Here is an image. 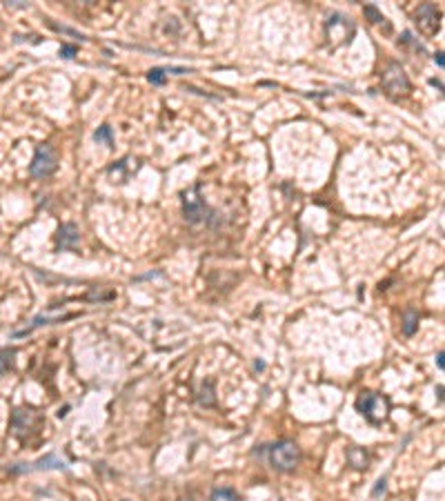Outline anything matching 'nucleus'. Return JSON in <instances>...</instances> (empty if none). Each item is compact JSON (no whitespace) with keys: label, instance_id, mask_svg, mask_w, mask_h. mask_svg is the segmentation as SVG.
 <instances>
[{"label":"nucleus","instance_id":"4","mask_svg":"<svg viewBox=\"0 0 445 501\" xmlns=\"http://www.w3.org/2000/svg\"><path fill=\"white\" fill-rule=\"evenodd\" d=\"M183 214L190 223H203L207 219V205H205L203 196H201V187L194 185L190 190L183 192Z\"/></svg>","mask_w":445,"mask_h":501},{"label":"nucleus","instance_id":"9","mask_svg":"<svg viewBox=\"0 0 445 501\" xmlns=\"http://www.w3.org/2000/svg\"><path fill=\"white\" fill-rule=\"evenodd\" d=\"M80 241V234H78V228L74 223H65V225H60L58 230V247L60 249H67V247H74Z\"/></svg>","mask_w":445,"mask_h":501},{"label":"nucleus","instance_id":"22","mask_svg":"<svg viewBox=\"0 0 445 501\" xmlns=\"http://www.w3.org/2000/svg\"><path fill=\"white\" fill-rule=\"evenodd\" d=\"M125 501H127V499H125Z\"/></svg>","mask_w":445,"mask_h":501},{"label":"nucleus","instance_id":"18","mask_svg":"<svg viewBox=\"0 0 445 501\" xmlns=\"http://www.w3.org/2000/svg\"><path fill=\"white\" fill-rule=\"evenodd\" d=\"M381 490H385V479H381V481H379L377 490H374V497H377V495H381Z\"/></svg>","mask_w":445,"mask_h":501},{"label":"nucleus","instance_id":"19","mask_svg":"<svg viewBox=\"0 0 445 501\" xmlns=\"http://www.w3.org/2000/svg\"><path fill=\"white\" fill-rule=\"evenodd\" d=\"M434 60H436V65H439V67H443V53H436V56H434Z\"/></svg>","mask_w":445,"mask_h":501},{"label":"nucleus","instance_id":"12","mask_svg":"<svg viewBox=\"0 0 445 501\" xmlns=\"http://www.w3.org/2000/svg\"><path fill=\"white\" fill-rule=\"evenodd\" d=\"M209 501H240V499L236 495V490H231V488H216L212 493Z\"/></svg>","mask_w":445,"mask_h":501},{"label":"nucleus","instance_id":"21","mask_svg":"<svg viewBox=\"0 0 445 501\" xmlns=\"http://www.w3.org/2000/svg\"><path fill=\"white\" fill-rule=\"evenodd\" d=\"M181 501H194V499H192V497H183Z\"/></svg>","mask_w":445,"mask_h":501},{"label":"nucleus","instance_id":"17","mask_svg":"<svg viewBox=\"0 0 445 501\" xmlns=\"http://www.w3.org/2000/svg\"><path fill=\"white\" fill-rule=\"evenodd\" d=\"M76 45H62V47H60V56L62 58H74L76 56Z\"/></svg>","mask_w":445,"mask_h":501},{"label":"nucleus","instance_id":"10","mask_svg":"<svg viewBox=\"0 0 445 501\" xmlns=\"http://www.w3.org/2000/svg\"><path fill=\"white\" fill-rule=\"evenodd\" d=\"M14 363H16L14 347H0V377L7 374L9 370H14Z\"/></svg>","mask_w":445,"mask_h":501},{"label":"nucleus","instance_id":"7","mask_svg":"<svg viewBox=\"0 0 445 501\" xmlns=\"http://www.w3.org/2000/svg\"><path fill=\"white\" fill-rule=\"evenodd\" d=\"M416 27L425 36H434L441 29V12L434 5H421L416 12Z\"/></svg>","mask_w":445,"mask_h":501},{"label":"nucleus","instance_id":"16","mask_svg":"<svg viewBox=\"0 0 445 501\" xmlns=\"http://www.w3.org/2000/svg\"><path fill=\"white\" fill-rule=\"evenodd\" d=\"M365 16H368L374 25H385V16H383L374 5H368V7H365Z\"/></svg>","mask_w":445,"mask_h":501},{"label":"nucleus","instance_id":"6","mask_svg":"<svg viewBox=\"0 0 445 501\" xmlns=\"http://www.w3.org/2000/svg\"><path fill=\"white\" fill-rule=\"evenodd\" d=\"M327 36L334 40V47L336 45L350 42L354 36V25L350 23V18L334 14L332 18H327Z\"/></svg>","mask_w":445,"mask_h":501},{"label":"nucleus","instance_id":"20","mask_svg":"<svg viewBox=\"0 0 445 501\" xmlns=\"http://www.w3.org/2000/svg\"><path fill=\"white\" fill-rule=\"evenodd\" d=\"M436 363H439V368L443 370V352H439V359H436Z\"/></svg>","mask_w":445,"mask_h":501},{"label":"nucleus","instance_id":"15","mask_svg":"<svg viewBox=\"0 0 445 501\" xmlns=\"http://www.w3.org/2000/svg\"><path fill=\"white\" fill-rule=\"evenodd\" d=\"M147 80H149L151 85H165V80H167V69H163V67H154V69H149Z\"/></svg>","mask_w":445,"mask_h":501},{"label":"nucleus","instance_id":"2","mask_svg":"<svg viewBox=\"0 0 445 501\" xmlns=\"http://www.w3.org/2000/svg\"><path fill=\"white\" fill-rule=\"evenodd\" d=\"M356 410H359L370 424H381L383 419L387 417L390 404L385 397L374 395V392H363V395L356 399Z\"/></svg>","mask_w":445,"mask_h":501},{"label":"nucleus","instance_id":"13","mask_svg":"<svg viewBox=\"0 0 445 501\" xmlns=\"http://www.w3.org/2000/svg\"><path fill=\"white\" fill-rule=\"evenodd\" d=\"M416 326H418V315L414 310H407L405 312V319H403V332L407 337H412L416 332Z\"/></svg>","mask_w":445,"mask_h":501},{"label":"nucleus","instance_id":"3","mask_svg":"<svg viewBox=\"0 0 445 501\" xmlns=\"http://www.w3.org/2000/svg\"><path fill=\"white\" fill-rule=\"evenodd\" d=\"M58 169V158H56V151H53L51 145H38L36 147V154H34V160L29 165V174L34 178H47L51 176L53 172Z\"/></svg>","mask_w":445,"mask_h":501},{"label":"nucleus","instance_id":"8","mask_svg":"<svg viewBox=\"0 0 445 501\" xmlns=\"http://www.w3.org/2000/svg\"><path fill=\"white\" fill-rule=\"evenodd\" d=\"M36 419H38V415H36L34 410H16L14 417H12L14 435L16 437H23L25 432H29V428L36 424Z\"/></svg>","mask_w":445,"mask_h":501},{"label":"nucleus","instance_id":"1","mask_svg":"<svg viewBox=\"0 0 445 501\" xmlns=\"http://www.w3.org/2000/svg\"><path fill=\"white\" fill-rule=\"evenodd\" d=\"M270 463L279 472H292L301 463V448L290 439L276 441L270 448Z\"/></svg>","mask_w":445,"mask_h":501},{"label":"nucleus","instance_id":"5","mask_svg":"<svg viewBox=\"0 0 445 501\" xmlns=\"http://www.w3.org/2000/svg\"><path fill=\"white\" fill-rule=\"evenodd\" d=\"M383 87H385V92H390L392 96H400L412 89V83H409V78L405 76L403 67H400L398 62H392V65L383 71Z\"/></svg>","mask_w":445,"mask_h":501},{"label":"nucleus","instance_id":"14","mask_svg":"<svg viewBox=\"0 0 445 501\" xmlns=\"http://www.w3.org/2000/svg\"><path fill=\"white\" fill-rule=\"evenodd\" d=\"M94 140L96 143H105L107 147H112V143H114V132L110 125H103V127H98L96 134H94Z\"/></svg>","mask_w":445,"mask_h":501},{"label":"nucleus","instance_id":"11","mask_svg":"<svg viewBox=\"0 0 445 501\" xmlns=\"http://www.w3.org/2000/svg\"><path fill=\"white\" fill-rule=\"evenodd\" d=\"M347 461H350L352 463V466L354 468H365V466H368V454H365L361 448H350V450H347Z\"/></svg>","mask_w":445,"mask_h":501}]
</instances>
